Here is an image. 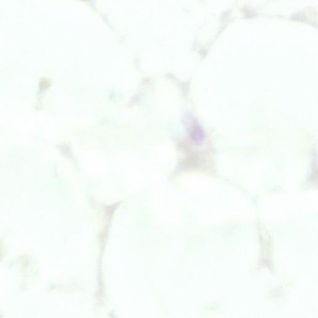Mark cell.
Returning <instances> with one entry per match:
<instances>
[{
  "instance_id": "cell-1",
  "label": "cell",
  "mask_w": 318,
  "mask_h": 318,
  "mask_svg": "<svg viewBox=\"0 0 318 318\" xmlns=\"http://www.w3.org/2000/svg\"><path fill=\"white\" fill-rule=\"evenodd\" d=\"M192 138L195 142H202L205 138L204 131L199 125H195L192 130Z\"/></svg>"
}]
</instances>
